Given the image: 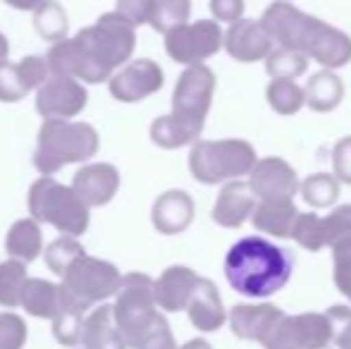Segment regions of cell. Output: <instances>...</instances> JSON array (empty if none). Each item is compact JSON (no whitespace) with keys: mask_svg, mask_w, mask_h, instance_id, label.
<instances>
[{"mask_svg":"<svg viewBox=\"0 0 351 349\" xmlns=\"http://www.w3.org/2000/svg\"><path fill=\"white\" fill-rule=\"evenodd\" d=\"M5 3H8L10 8H14V10H22V12H34V10L43 3V0H5Z\"/></svg>","mask_w":351,"mask_h":349,"instance_id":"obj_46","label":"cell"},{"mask_svg":"<svg viewBox=\"0 0 351 349\" xmlns=\"http://www.w3.org/2000/svg\"><path fill=\"white\" fill-rule=\"evenodd\" d=\"M27 282V263L17 261V258L0 263V306H22V294Z\"/></svg>","mask_w":351,"mask_h":349,"instance_id":"obj_29","label":"cell"},{"mask_svg":"<svg viewBox=\"0 0 351 349\" xmlns=\"http://www.w3.org/2000/svg\"><path fill=\"white\" fill-rule=\"evenodd\" d=\"M191 14V0H156L151 27L158 34H170L172 29L186 24Z\"/></svg>","mask_w":351,"mask_h":349,"instance_id":"obj_35","label":"cell"},{"mask_svg":"<svg viewBox=\"0 0 351 349\" xmlns=\"http://www.w3.org/2000/svg\"><path fill=\"white\" fill-rule=\"evenodd\" d=\"M265 98L280 115H294L306 106V91L294 80H273L265 88Z\"/></svg>","mask_w":351,"mask_h":349,"instance_id":"obj_30","label":"cell"},{"mask_svg":"<svg viewBox=\"0 0 351 349\" xmlns=\"http://www.w3.org/2000/svg\"><path fill=\"white\" fill-rule=\"evenodd\" d=\"M328 349H330V347H328Z\"/></svg>","mask_w":351,"mask_h":349,"instance_id":"obj_49","label":"cell"},{"mask_svg":"<svg viewBox=\"0 0 351 349\" xmlns=\"http://www.w3.org/2000/svg\"><path fill=\"white\" fill-rule=\"evenodd\" d=\"M215 75L206 65H189L172 93V112L151 125V141L160 149H182L201 136L213 106Z\"/></svg>","mask_w":351,"mask_h":349,"instance_id":"obj_2","label":"cell"},{"mask_svg":"<svg viewBox=\"0 0 351 349\" xmlns=\"http://www.w3.org/2000/svg\"><path fill=\"white\" fill-rule=\"evenodd\" d=\"M225 51L237 62H258L275 51V38L263 19H239L225 32Z\"/></svg>","mask_w":351,"mask_h":349,"instance_id":"obj_16","label":"cell"},{"mask_svg":"<svg viewBox=\"0 0 351 349\" xmlns=\"http://www.w3.org/2000/svg\"><path fill=\"white\" fill-rule=\"evenodd\" d=\"M325 247L335 249L342 242H351V204L337 206L328 218H323Z\"/></svg>","mask_w":351,"mask_h":349,"instance_id":"obj_38","label":"cell"},{"mask_svg":"<svg viewBox=\"0 0 351 349\" xmlns=\"http://www.w3.org/2000/svg\"><path fill=\"white\" fill-rule=\"evenodd\" d=\"M122 278L125 275H120L117 265L84 254L62 275L60 302L70 304V306L86 313L91 306H96V304L106 302L108 297L117 294Z\"/></svg>","mask_w":351,"mask_h":349,"instance_id":"obj_7","label":"cell"},{"mask_svg":"<svg viewBox=\"0 0 351 349\" xmlns=\"http://www.w3.org/2000/svg\"><path fill=\"white\" fill-rule=\"evenodd\" d=\"M22 309L34 318L53 321L60 309V285H53L43 278H29L22 294Z\"/></svg>","mask_w":351,"mask_h":349,"instance_id":"obj_28","label":"cell"},{"mask_svg":"<svg viewBox=\"0 0 351 349\" xmlns=\"http://www.w3.org/2000/svg\"><path fill=\"white\" fill-rule=\"evenodd\" d=\"M199 275L186 265H170L162 270V275L156 280V304L158 309L167 313L184 311L191 302L196 285H199Z\"/></svg>","mask_w":351,"mask_h":349,"instance_id":"obj_21","label":"cell"},{"mask_svg":"<svg viewBox=\"0 0 351 349\" xmlns=\"http://www.w3.org/2000/svg\"><path fill=\"white\" fill-rule=\"evenodd\" d=\"M180 349H213L208 342L206 340H201V337H196V340H189L186 345H182Z\"/></svg>","mask_w":351,"mask_h":349,"instance_id":"obj_48","label":"cell"},{"mask_svg":"<svg viewBox=\"0 0 351 349\" xmlns=\"http://www.w3.org/2000/svg\"><path fill=\"white\" fill-rule=\"evenodd\" d=\"M301 196L311 208H328L339 199V180L328 173L308 175L301 182Z\"/></svg>","mask_w":351,"mask_h":349,"instance_id":"obj_32","label":"cell"},{"mask_svg":"<svg viewBox=\"0 0 351 349\" xmlns=\"http://www.w3.org/2000/svg\"><path fill=\"white\" fill-rule=\"evenodd\" d=\"M299 218V210L294 206V199L285 201H261L254 213V228L258 232L273 234L280 239H291V230Z\"/></svg>","mask_w":351,"mask_h":349,"instance_id":"obj_25","label":"cell"},{"mask_svg":"<svg viewBox=\"0 0 351 349\" xmlns=\"http://www.w3.org/2000/svg\"><path fill=\"white\" fill-rule=\"evenodd\" d=\"M261 19L273 34L275 43L320 62L325 70H339L351 62V38L347 34L330 27L323 19L301 12L287 0L265 8Z\"/></svg>","mask_w":351,"mask_h":349,"instance_id":"obj_1","label":"cell"},{"mask_svg":"<svg viewBox=\"0 0 351 349\" xmlns=\"http://www.w3.org/2000/svg\"><path fill=\"white\" fill-rule=\"evenodd\" d=\"M29 213L36 223L53 225L67 237H82L91 220L88 206L77 191L53 177H41L29 186Z\"/></svg>","mask_w":351,"mask_h":349,"instance_id":"obj_5","label":"cell"},{"mask_svg":"<svg viewBox=\"0 0 351 349\" xmlns=\"http://www.w3.org/2000/svg\"><path fill=\"white\" fill-rule=\"evenodd\" d=\"M84 311L70 306V304H62L58 309L56 318H53V335L60 342L62 347H77L82 345V335H84Z\"/></svg>","mask_w":351,"mask_h":349,"instance_id":"obj_33","label":"cell"},{"mask_svg":"<svg viewBox=\"0 0 351 349\" xmlns=\"http://www.w3.org/2000/svg\"><path fill=\"white\" fill-rule=\"evenodd\" d=\"M153 228L160 234H180L194 220V201L186 191L170 189L160 194L151 210Z\"/></svg>","mask_w":351,"mask_h":349,"instance_id":"obj_22","label":"cell"},{"mask_svg":"<svg viewBox=\"0 0 351 349\" xmlns=\"http://www.w3.org/2000/svg\"><path fill=\"white\" fill-rule=\"evenodd\" d=\"M186 313H189L191 326L201 333L220 330L227 318H230L225 306H222V297H220V292H217L215 282L208 278L199 280L194 294H191L189 306H186Z\"/></svg>","mask_w":351,"mask_h":349,"instance_id":"obj_23","label":"cell"},{"mask_svg":"<svg viewBox=\"0 0 351 349\" xmlns=\"http://www.w3.org/2000/svg\"><path fill=\"white\" fill-rule=\"evenodd\" d=\"M328 318L335 330V345L337 349H351V309L347 306H332L328 309Z\"/></svg>","mask_w":351,"mask_h":349,"instance_id":"obj_43","label":"cell"},{"mask_svg":"<svg viewBox=\"0 0 351 349\" xmlns=\"http://www.w3.org/2000/svg\"><path fill=\"white\" fill-rule=\"evenodd\" d=\"M51 70H48L46 58L27 56L14 65V62H5L0 67V101L3 103H17L27 98L34 88H38L48 80Z\"/></svg>","mask_w":351,"mask_h":349,"instance_id":"obj_18","label":"cell"},{"mask_svg":"<svg viewBox=\"0 0 351 349\" xmlns=\"http://www.w3.org/2000/svg\"><path fill=\"white\" fill-rule=\"evenodd\" d=\"M249 184L261 201L294 199V194L301 189L296 170L285 158H278V156L261 158L249 173Z\"/></svg>","mask_w":351,"mask_h":349,"instance_id":"obj_15","label":"cell"},{"mask_svg":"<svg viewBox=\"0 0 351 349\" xmlns=\"http://www.w3.org/2000/svg\"><path fill=\"white\" fill-rule=\"evenodd\" d=\"M98 132L88 122L46 120L38 130L34 165L43 177H51L65 165L88 160L98 151Z\"/></svg>","mask_w":351,"mask_h":349,"instance_id":"obj_4","label":"cell"},{"mask_svg":"<svg viewBox=\"0 0 351 349\" xmlns=\"http://www.w3.org/2000/svg\"><path fill=\"white\" fill-rule=\"evenodd\" d=\"M332 170L335 177L344 184H351V136H344L332 149Z\"/></svg>","mask_w":351,"mask_h":349,"instance_id":"obj_44","label":"cell"},{"mask_svg":"<svg viewBox=\"0 0 351 349\" xmlns=\"http://www.w3.org/2000/svg\"><path fill=\"white\" fill-rule=\"evenodd\" d=\"M77 38L84 43L88 56L96 60V65L112 77V72L120 65H125L136 48L134 24L127 22L120 12H106L98 17L93 27H86L77 34Z\"/></svg>","mask_w":351,"mask_h":349,"instance_id":"obj_9","label":"cell"},{"mask_svg":"<svg viewBox=\"0 0 351 349\" xmlns=\"http://www.w3.org/2000/svg\"><path fill=\"white\" fill-rule=\"evenodd\" d=\"M291 239L299 247H304L306 252H320V249H325L323 218L315 213H299L294 230H291Z\"/></svg>","mask_w":351,"mask_h":349,"instance_id":"obj_36","label":"cell"},{"mask_svg":"<svg viewBox=\"0 0 351 349\" xmlns=\"http://www.w3.org/2000/svg\"><path fill=\"white\" fill-rule=\"evenodd\" d=\"M335 340L332 323L328 313H299L285 316L273 335L265 342V349H328Z\"/></svg>","mask_w":351,"mask_h":349,"instance_id":"obj_11","label":"cell"},{"mask_svg":"<svg viewBox=\"0 0 351 349\" xmlns=\"http://www.w3.org/2000/svg\"><path fill=\"white\" fill-rule=\"evenodd\" d=\"M84 247L77 242V237H60L56 239V242L51 244V247L46 249V263L48 268L53 270L56 275H65L67 270H70V265L77 261L79 256H84Z\"/></svg>","mask_w":351,"mask_h":349,"instance_id":"obj_37","label":"cell"},{"mask_svg":"<svg viewBox=\"0 0 351 349\" xmlns=\"http://www.w3.org/2000/svg\"><path fill=\"white\" fill-rule=\"evenodd\" d=\"M84 349H127L125 335L115 321V311L110 304L96 306L84 321V335H82Z\"/></svg>","mask_w":351,"mask_h":349,"instance_id":"obj_24","label":"cell"},{"mask_svg":"<svg viewBox=\"0 0 351 349\" xmlns=\"http://www.w3.org/2000/svg\"><path fill=\"white\" fill-rule=\"evenodd\" d=\"M27 342V323L17 313H0V349H22Z\"/></svg>","mask_w":351,"mask_h":349,"instance_id":"obj_40","label":"cell"},{"mask_svg":"<svg viewBox=\"0 0 351 349\" xmlns=\"http://www.w3.org/2000/svg\"><path fill=\"white\" fill-rule=\"evenodd\" d=\"M306 70H308V58L291 51V48L280 46L265 58V72L273 80H296Z\"/></svg>","mask_w":351,"mask_h":349,"instance_id":"obj_34","label":"cell"},{"mask_svg":"<svg viewBox=\"0 0 351 349\" xmlns=\"http://www.w3.org/2000/svg\"><path fill=\"white\" fill-rule=\"evenodd\" d=\"M306 106L315 112H330L342 103L344 82L332 70H320L306 82Z\"/></svg>","mask_w":351,"mask_h":349,"instance_id":"obj_27","label":"cell"},{"mask_svg":"<svg viewBox=\"0 0 351 349\" xmlns=\"http://www.w3.org/2000/svg\"><path fill=\"white\" fill-rule=\"evenodd\" d=\"M5 249L10 258H17L22 263H32L43 252V234L34 218H22L10 228L5 237Z\"/></svg>","mask_w":351,"mask_h":349,"instance_id":"obj_26","label":"cell"},{"mask_svg":"<svg viewBox=\"0 0 351 349\" xmlns=\"http://www.w3.org/2000/svg\"><path fill=\"white\" fill-rule=\"evenodd\" d=\"M282 318L285 311L275 304H237L230 311V330L239 340L265 345Z\"/></svg>","mask_w":351,"mask_h":349,"instance_id":"obj_17","label":"cell"},{"mask_svg":"<svg viewBox=\"0 0 351 349\" xmlns=\"http://www.w3.org/2000/svg\"><path fill=\"white\" fill-rule=\"evenodd\" d=\"M165 84V77L158 62L141 58V60L130 62L127 67H122L117 75L110 77V96L120 103H139L143 98L158 93Z\"/></svg>","mask_w":351,"mask_h":349,"instance_id":"obj_14","label":"cell"},{"mask_svg":"<svg viewBox=\"0 0 351 349\" xmlns=\"http://www.w3.org/2000/svg\"><path fill=\"white\" fill-rule=\"evenodd\" d=\"M332 265L335 287L351 302V242H342L332 249Z\"/></svg>","mask_w":351,"mask_h":349,"instance_id":"obj_39","label":"cell"},{"mask_svg":"<svg viewBox=\"0 0 351 349\" xmlns=\"http://www.w3.org/2000/svg\"><path fill=\"white\" fill-rule=\"evenodd\" d=\"M46 62L53 77H70V80L88 82V84H101V82L110 80L88 56V51L77 36L53 43L46 53Z\"/></svg>","mask_w":351,"mask_h":349,"instance_id":"obj_13","label":"cell"},{"mask_svg":"<svg viewBox=\"0 0 351 349\" xmlns=\"http://www.w3.org/2000/svg\"><path fill=\"white\" fill-rule=\"evenodd\" d=\"M115 321L125 335L127 345L136 349L146 330L158 318L156 304V280H151L143 273H130L122 278V285L115 294Z\"/></svg>","mask_w":351,"mask_h":349,"instance_id":"obj_8","label":"cell"},{"mask_svg":"<svg viewBox=\"0 0 351 349\" xmlns=\"http://www.w3.org/2000/svg\"><path fill=\"white\" fill-rule=\"evenodd\" d=\"M256 163V149L244 139L196 141L189 154V170L201 184L239 180L249 175Z\"/></svg>","mask_w":351,"mask_h":349,"instance_id":"obj_6","label":"cell"},{"mask_svg":"<svg viewBox=\"0 0 351 349\" xmlns=\"http://www.w3.org/2000/svg\"><path fill=\"white\" fill-rule=\"evenodd\" d=\"M88 93L84 84L70 77H48L36 93V110L46 120H67L77 117L86 108Z\"/></svg>","mask_w":351,"mask_h":349,"instance_id":"obj_12","label":"cell"},{"mask_svg":"<svg viewBox=\"0 0 351 349\" xmlns=\"http://www.w3.org/2000/svg\"><path fill=\"white\" fill-rule=\"evenodd\" d=\"M153 10H156V0H117L115 12H120L134 27H141V24H151Z\"/></svg>","mask_w":351,"mask_h":349,"instance_id":"obj_42","label":"cell"},{"mask_svg":"<svg viewBox=\"0 0 351 349\" xmlns=\"http://www.w3.org/2000/svg\"><path fill=\"white\" fill-rule=\"evenodd\" d=\"M294 273V256L263 237H244L225 256V278L232 289L251 299L280 292Z\"/></svg>","mask_w":351,"mask_h":349,"instance_id":"obj_3","label":"cell"},{"mask_svg":"<svg viewBox=\"0 0 351 349\" xmlns=\"http://www.w3.org/2000/svg\"><path fill=\"white\" fill-rule=\"evenodd\" d=\"M72 189L88 208H98L115 199L120 189V173L110 163H91L84 165L72 180Z\"/></svg>","mask_w":351,"mask_h":349,"instance_id":"obj_19","label":"cell"},{"mask_svg":"<svg viewBox=\"0 0 351 349\" xmlns=\"http://www.w3.org/2000/svg\"><path fill=\"white\" fill-rule=\"evenodd\" d=\"M225 46V34L213 19L186 22L165 34V53L180 65H204V60L215 56Z\"/></svg>","mask_w":351,"mask_h":349,"instance_id":"obj_10","label":"cell"},{"mask_svg":"<svg viewBox=\"0 0 351 349\" xmlns=\"http://www.w3.org/2000/svg\"><path fill=\"white\" fill-rule=\"evenodd\" d=\"M210 12L215 22H239L244 19V0H210Z\"/></svg>","mask_w":351,"mask_h":349,"instance_id":"obj_45","label":"cell"},{"mask_svg":"<svg viewBox=\"0 0 351 349\" xmlns=\"http://www.w3.org/2000/svg\"><path fill=\"white\" fill-rule=\"evenodd\" d=\"M34 27L46 41H62L67 34V12L58 0H43L34 10Z\"/></svg>","mask_w":351,"mask_h":349,"instance_id":"obj_31","label":"cell"},{"mask_svg":"<svg viewBox=\"0 0 351 349\" xmlns=\"http://www.w3.org/2000/svg\"><path fill=\"white\" fill-rule=\"evenodd\" d=\"M8 56H10V43L5 38V34H0V67L8 62Z\"/></svg>","mask_w":351,"mask_h":349,"instance_id":"obj_47","label":"cell"},{"mask_svg":"<svg viewBox=\"0 0 351 349\" xmlns=\"http://www.w3.org/2000/svg\"><path fill=\"white\" fill-rule=\"evenodd\" d=\"M136 349H180L162 313H158V318L146 330V335L141 337V342L136 345Z\"/></svg>","mask_w":351,"mask_h":349,"instance_id":"obj_41","label":"cell"},{"mask_svg":"<svg viewBox=\"0 0 351 349\" xmlns=\"http://www.w3.org/2000/svg\"><path fill=\"white\" fill-rule=\"evenodd\" d=\"M256 206L258 204H256V194L249 182L232 180L230 184L222 186V191L217 194L210 215L220 228L237 230L249 218H254Z\"/></svg>","mask_w":351,"mask_h":349,"instance_id":"obj_20","label":"cell"}]
</instances>
